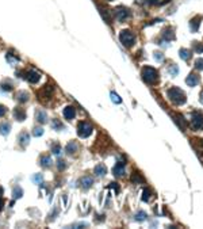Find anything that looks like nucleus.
<instances>
[{"mask_svg": "<svg viewBox=\"0 0 203 229\" xmlns=\"http://www.w3.org/2000/svg\"><path fill=\"white\" fill-rule=\"evenodd\" d=\"M149 198H150V190L149 189H145L142 191V197H141V199L142 201H145V202H148L149 201Z\"/></svg>", "mask_w": 203, "mask_h": 229, "instance_id": "obj_29", "label": "nucleus"}, {"mask_svg": "<svg viewBox=\"0 0 203 229\" xmlns=\"http://www.w3.org/2000/svg\"><path fill=\"white\" fill-rule=\"evenodd\" d=\"M92 133V126L88 122H80L79 126H77V134L81 138H87L90 137Z\"/></svg>", "mask_w": 203, "mask_h": 229, "instance_id": "obj_4", "label": "nucleus"}, {"mask_svg": "<svg viewBox=\"0 0 203 229\" xmlns=\"http://www.w3.org/2000/svg\"><path fill=\"white\" fill-rule=\"evenodd\" d=\"M195 68L199 69V71H202V69H203V58L196 60V62H195Z\"/></svg>", "mask_w": 203, "mask_h": 229, "instance_id": "obj_35", "label": "nucleus"}, {"mask_svg": "<svg viewBox=\"0 0 203 229\" xmlns=\"http://www.w3.org/2000/svg\"><path fill=\"white\" fill-rule=\"evenodd\" d=\"M119 41L125 45V46L130 48L131 45L134 44L135 38H134V34H133L130 30H122V31L119 33Z\"/></svg>", "mask_w": 203, "mask_h": 229, "instance_id": "obj_3", "label": "nucleus"}, {"mask_svg": "<svg viewBox=\"0 0 203 229\" xmlns=\"http://www.w3.org/2000/svg\"><path fill=\"white\" fill-rule=\"evenodd\" d=\"M22 195H23V190H22V187L16 186L15 189H14V191H12V197H14V199H19Z\"/></svg>", "mask_w": 203, "mask_h": 229, "instance_id": "obj_23", "label": "nucleus"}, {"mask_svg": "<svg viewBox=\"0 0 203 229\" xmlns=\"http://www.w3.org/2000/svg\"><path fill=\"white\" fill-rule=\"evenodd\" d=\"M39 77H41V75L37 72V71H29V72L26 73V79H27V81H29V83H31V84L38 83Z\"/></svg>", "mask_w": 203, "mask_h": 229, "instance_id": "obj_7", "label": "nucleus"}, {"mask_svg": "<svg viewBox=\"0 0 203 229\" xmlns=\"http://www.w3.org/2000/svg\"><path fill=\"white\" fill-rule=\"evenodd\" d=\"M106 172H107V168H106L104 164H98V166L95 167V170H94V174L96 176H104Z\"/></svg>", "mask_w": 203, "mask_h": 229, "instance_id": "obj_17", "label": "nucleus"}, {"mask_svg": "<svg viewBox=\"0 0 203 229\" xmlns=\"http://www.w3.org/2000/svg\"><path fill=\"white\" fill-rule=\"evenodd\" d=\"M201 102L203 103V91H202V94H201Z\"/></svg>", "mask_w": 203, "mask_h": 229, "instance_id": "obj_42", "label": "nucleus"}, {"mask_svg": "<svg viewBox=\"0 0 203 229\" xmlns=\"http://www.w3.org/2000/svg\"><path fill=\"white\" fill-rule=\"evenodd\" d=\"M142 79L148 84H156L158 81V72L152 66H145L142 69Z\"/></svg>", "mask_w": 203, "mask_h": 229, "instance_id": "obj_2", "label": "nucleus"}, {"mask_svg": "<svg viewBox=\"0 0 203 229\" xmlns=\"http://www.w3.org/2000/svg\"><path fill=\"white\" fill-rule=\"evenodd\" d=\"M79 183H80V186L83 187V189L87 190V189H90V187L92 186V183H94V179H92L90 175H87V176H83V178L80 179Z\"/></svg>", "mask_w": 203, "mask_h": 229, "instance_id": "obj_10", "label": "nucleus"}, {"mask_svg": "<svg viewBox=\"0 0 203 229\" xmlns=\"http://www.w3.org/2000/svg\"><path fill=\"white\" fill-rule=\"evenodd\" d=\"M180 57L187 61V60H190V57H191V52L188 50V49H180Z\"/></svg>", "mask_w": 203, "mask_h": 229, "instance_id": "obj_24", "label": "nucleus"}, {"mask_svg": "<svg viewBox=\"0 0 203 229\" xmlns=\"http://www.w3.org/2000/svg\"><path fill=\"white\" fill-rule=\"evenodd\" d=\"M42 98H50L51 95H53V87L51 85H43V88H42V91H41V94H39Z\"/></svg>", "mask_w": 203, "mask_h": 229, "instance_id": "obj_15", "label": "nucleus"}, {"mask_svg": "<svg viewBox=\"0 0 203 229\" xmlns=\"http://www.w3.org/2000/svg\"><path fill=\"white\" fill-rule=\"evenodd\" d=\"M29 142H30V134L26 133V132L20 133V136H19V144L22 146H27Z\"/></svg>", "mask_w": 203, "mask_h": 229, "instance_id": "obj_16", "label": "nucleus"}, {"mask_svg": "<svg viewBox=\"0 0 203 229\" xmlns=\"http://www.w3.org/2000/svg\"><path fill=\"white\" fill-rule=\"evenodd\" d=\"M39 163H41V166H42L43 168L50 167V164H51V157H50V156H42V157H41V160H39Z\"/></svg>", "mask_w": 203, "mask_h": 229, "instance_id": "obj_21", "label": "nucleus"}, {"mask_svg": "<svg viewBox=\"0 0 203 229\" xmlns=\"http://www.w3.org/2000/svg\"><path fill=\"white\" fill-rule=\"evenodd\" d=\"M114 14H115L117 19L119 22H123L126 21L129 16H130V11L127 8H125V7H117L115 10H114Z\"/></svg>", "mask_w": 203, "mask_h": 229, "instance_id": "obj_6", "label": "nucleus"}, {"mask_svg": "<svg viewBox=\"0 0 203 229\" xmlns=\"http://www.w3.org/2000/svg\"><path fill=\"white\" fill-rule=\"evenodd\" d=\"M113 174L115 175V176L125 175V163H122V161H118L115 166H114V168H113Z\"/></svg>", "mask_w": 203, "mask_h": 229, "instance_id": "obj_8", "label": "nucleus"}, {"mask_svg": "<svg viewBox=\"0 0 203 229\" xmlns=\"http://www.w3.org/2000/svg\"><path fill=\"white\" fill-rule=\"evenodd\" d=\"M186 83L188 84V87H196L198 83H199V77L196 76V75L191 73L190 76L186 79Z\"/></svg>", "mask_w": 203, "mask_h": 229, "instance_id": "obj_13", "label": "nucleus"}, {"mask_svg": "<svg viewBox=\"0 0 203 229\" xmlns=\"http://www.w3.org/2000/svg\"><path fill=\"white\" fill-rule=\"evenodd\" d=\"M146 3H149V4H154V3L157 2V0H145Z\"/></svg>", "mask_w": 203, "mask_h": 229, "instance_id": "obj_40", "label": "nucleus"}, {"mask_svg": "<svg viewBox=\"0 0 203 229\" xmlns=\"http://www.w3.org/2000/svg\"><path fill=\"white\" fill-rule=\"evenodd\" d=\"M201 21H202V18L196 16V18H194V19L190 22V26H191V30H192V31H196V30H198L199 25H201Z\"/></svg>", "mask_w": 203, "mask_h": 229, "instance_id": "obj_20", "label": "nucleus"}, {"mask_svg": "<svg viewBox=\"0 0 203 229\" xmlns=\"http://www.w3.org/2000/svg\"><path fill=\"white\" fill-rule=\"evenodd\" d=\"M169 73H171L172 76H176V75L179 73V68H178V65H172L171 68H169Z\"/></svg>", "mask_w": 203, "mask_h": 229, "instance_id": "obj_32", "label": "nucleus"}, {"mask_svg": "<svg viewBox=\"0 0 203 229\" xmlns=\"http://www.w3.org/2000/svg\"><path fill=\"white\" fill-rule=\"evenodd\" d=\"M110 96H111V100H113V102H114V103L119 104V103L122 102V99H121V98H119V96H118V95H117V94H115V92H111V94H110Z\"/></svg>", "mask_w": 203, "mask_h": 229, "instance_id": "obj_30", "label": "nucleus"}, {"mask_svg": "<svg viewBox=\"0 0 203 229\" xmlns=\"http://www.w3.org/2000/svg\"><path fill=\"white\" fill-rule=\"evenodd\" d=\"M10 130H11L10 122H2V123H0V134L7 136V134L10 133Z\"/></svg>", "mask_w": 203, "mask_h": 229, "instance_id": "obj_18", "label": "nucleus"}, {"mask_svg": "<svg viewBox=\"0 0 203 229\" xmlns=\"http://www.w3.org/2000/svg\"><path fill=\"white\" fill-rule=\"evenodd\" d=\"M77 151H79V144H77L76 141H71L66 145V153H68V155H75Z\"/></svg>", "mask_w": 203, "mask_h": 229, "instance_id": "obj_12", "label": "nucleus"}, {"mask_svg": "<svg viewBox=\"0 0 203 229\" xmlns=\"http://www.w3.org/2000/svg\"><path fill=\"white\" fill-rule=\"evenodd\" d=\"M51 126H53V129L54 130H61L62 127V123H61V121H58V119H53V122H51Z\"/></svg>", "mask_w": 203, "mask_h": 229, "instance_id": "obj_28", "label": "nucleus"}, {"mask_svg": "<svg viewBox=\"0 0 203 229\" xmlns=\"http://www.w3.org/2000/svg\"><path fill=\"white\" fill-rule=\"evenodd\" d=\"M154 58H157L158 61H161V60H162V56H161V53H156V56H154Z\"/></svg>", "mask_w": 203, "mask_h": 229, "instance_id": "obj_39", "label": "nucleus"}, {"mask_svg": "<svg viewBox=\"0 0 203 229\" xmlns=\"http://www.w3.org/2000/svg\"><path fill=\"white\" fill-rule=\"evenodd\" d=\"M6 112H7V107L3 106V104H0V117H4Z\"/></svg>", "mask_w": 203, "mask_h": 229, "instance_id": "obj_36", "label": "nucleus"}, {"mask_svg": "<svg viewBox=\"0 0 203 229\" xmlns=\"http://www.w3.org/2000/svg\"><path fill=\"white\" fill-rule=\"evenodd\" d=\"M169 33H171V30H168V31L165 30V31H164V37H165V38H168V39H172L175 35H173V34H169Z\"/></svg>", "mask_w": 203, "mask_h": 229, "instance_id": "obj_37", "label": "nucleus"}, {"mask_svg": "<svg viewBox=\"0 0 203 229\" xmlns=\"http://www.w3.org/2000/svg\"><path fill=\"white\" fill-rule=\"evenodd\" d=\"M2 194H3V189H2V187H0V195H2Z\"/></svg>", "mask_w": 203, "mask_h": 229, "instance_id": "obj_43", "label": "nucleus"}, {"mask_svg": "<svg viewBox=\"0 0 203 229\" xmlns=\"http://www.w3.org/2000/svg\"><path fill=\"white\" fill-rule=\"evenodd\" d=\"M35 118L39 123H46L47 122V114L45 110H38L35 112Z\"/></svg>", "mask_w": 203, "mask_h": 229, "instance_id": "obj_14", "label": "nucleus"}, {"mask_svg": "<svg viewBox=\"0 0 203 229\" xmlns=\"http://www.w3.org/2000/svg\"><path fill=\"white\" fill-rule=\"evenodd\" d=\"M14 117H15V119H16V121H19V122L24 121V119H26V111L23 110V108H20V107L14 108Z\"/></svg>", "mask_w": 203, "mask_h": 229, "instance_id": "obj_11", "label": "nucleus"}, {"mask_svg": "<svg viewBox=\"0 0 203 229\" xmlns=\"http://www.w3.org/2000/svg\"><path fill=\"white\" fill-rule=\"evenodd\" d=\"M167 95L169 98V100H171L173 104H178V106L184 104V103H186V100H187L184 91H183V89H180V88H178V87L169 88L167 91Z\"/></svg>", "mask_w": 203, "mask_h": 229, "instance_id": "obj_1", "label": "nucleus"}, {"mask_svg": "<svg viewBox=\"0 0 203 229\" xmlns=\"http://www.w3.org/2000/svg\"><path fill=\"white\" fill-rule=\"evenodd\" d=\"M191 125L195 130H202L203 129V115L201 112H194L191 117Z\"/></svg>", "mask_w": 203, "mask_h": 229, "instance_id": "obj_5", "label": "nucleus"}, {"mask_svg": "<svg viewBox=\"0 0 203 229\" xmlns=\"http://www.w3.org/2000/svg\"><path fill=\"white\" fill-rule=\"evenodd\" d=\"M33 134H34L35 137H41L43 134V129H42V127H35L34 132H33Z\"/></svg>", "mask_w": 203, "mask_h": 229, "instance_id": "obj_33", "label": "nucleus"}, {"mask_svg": "<svg viewBox=\"0 0 203 229\" xmlns=\"http://www.w3.org/2000/svg\"><path fill=\"white\" fill-rule=\"evenodd\" d=\"M3 206H4V202H3V199H2V198H0V210L3 209Z\"/></svg>", "mask_w": 203, "mask_h": 229, "instance_id": "obj_41", "label": "nucleus"}, {"mask_svg": "<svg viewBox=\"0 0 203 229\" xmlns=\"http://www.w3.org/2000/svg\"><path fill=\"white\" fill-rule=\"evenodd\" d=\"M64 117H65V119H73L76 117V108L73 107V106H66L65 108H64Z\"/></svg>", "mask_w": 203, "mask_h": 229, "instance_id": "obj_9", "label": "nucleus"}, {"mask_svg": "<svg viewBox=\"0 0 203 229\" xmlns=\"http://www.w3.org/2000/svg\"><path fill=\"white\" fill-rule=\"evenodd\" d=\"M131 181L134 182V183H138V185H142V183L145 182V179H143L142 176L138 174V172H134V174L131 175Z\"/></svg>", "mask_w": 203, "mask_h": 229, "instance_id": "obj_22", "label": "nucleus"}, {"mask_svg": "<svg viewBox=\"0 0 203 229\" xmlns=\"http://www.w3.org/2000/svg\"><path fill=\"white\" fill-rule=\"evenodd\" d=\"M173 118H175V122L180 126V129H182V130L186 129V121H184V119L180 117V115H178V117H173Z\"/></svg>", "mask_w": 203, "mask_h": 229, "instance_id": "obj_25", "label": "nucleus"}, {"mask_svg": "<svg viewBox=\"0 0 203 229\" xmlns=\"http://www.w3.org/2000/svg\"><path fill=\"white\" fill-rule=\"evenodd\" d=\"M51 152H53L54 155H60V153H61V148H60V145L54 144L53 146H51Z\"/></svg>", "mask_w": 203, "mask_h": 229, "instance_id": "obj_34", "label": "nucleus"}, {"mask_svg": "<svg viewBox=\"0 0 203 229\" xmlns=\"http://www.w3.org/2000/svg\"><path fill=\"white\" fill-rule=\"evenodd\" d=\"M31 181L34 183H37V185H43V176L41 174H37V175H34L31 178Z\"/></svg>", "mask_w": 203, "mask_h": 229, "instance_id": "obj_26", "label": "nucleus"}, {"mask_svg": "<svg viewBox=\"0 0 203 229\" xmlns=\"http://www.w3.org/2000/svg\"><path fill=\"white\" fill-rule=\"evenodd\" d=\"M146 217H148V214L141 210V212H138L137 214L134 216V218H135V221H143V220H146Z\"/></svg>", "mask_w": 203, "mask_h": 229, "instance_id": "obj_27", "label": "nucleus"}, {"mask_svg": "<svg viewBox=\"0 0 203 229\" xmlns=\"http://www.w3.org/2000/svg\"><path fill=\"white\" fill-rule=\"evenodd\" d=\"M15 98H16L18 102L24 103V102H27V100H29V94H27V92H24V91H20V92H18V94H16Z\"/></svg>", "mask_w": 203, "mask_h": 229, "instance_id": "obj_19", "label": "nucleus"}, {"mask_svg": "<svg viewBox=\"0 0 203 229\" xmlns=\"http://www.w3.org/2000/svg\"><path fill=\"white\" fill-rule=\"evenodd\" d=\"M57 168H58L60 171H64L65 168H66V163H65L64 160H58V161H57Z\"/></svg>", "mask_w": 203, "mask_h": 229, "instance_id": "obj_31", "label": "nucleus"}, {"mask_svg": "<svg viewBox=\"0 0 203 229\" xmlns=\"http://www.w3.org/2000/svg\"><path fill=\"white\" fill-rule=\"evenodd\" d=\"M11 88H12V87H11V84H4V83L2 84V89H3V91H10Z\"/></svg>", "mask_w": 203, "mask_h": 229, "instance_id": "obj_38", "label": "nucleus"}, {"mask_svg": "<svg viewBox=\"0 0 203 229\" xmlns=\"http://www.w3.org/2000/svg\"><path fill=\"white\" fill-rule=\"evenodd\" d=\"M107 2H111V0H107Z\"/></svg>", "mask_w": 203, "mask_h": 229, "instance_id": "obj_44", "label": "nucleus"}]
</instances>
